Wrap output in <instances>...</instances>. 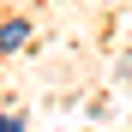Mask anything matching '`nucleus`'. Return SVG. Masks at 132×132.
<instances>
[{"label":"nucleus","instance_id":"nucleus-1","mask_svg":"<svg viewBox=\"0 0 132 132\" xmlns=\"http://www.w3.org/2000/svg\"><path fill=\"white\" fill-rule=\"evenodd\" d=\"M12 42H24V18H12V24L0 30V48H12Z\"/></svg>","mask_w":132,"mask_h":132},{"label":"nucleus","instance_id":"nucleus-2","mask_svg":"<svg viewBox=\"0 0 132 132\" xmlns=\"http://www.w3.org/2000/svg\"><path fill=\"white\" fill-rule=\"evenodd\" d=\"M0 132H24V120H12V114H6V120H0Z\"/></svg>","mask_w":132,"mask_h":132}]
</instances>
